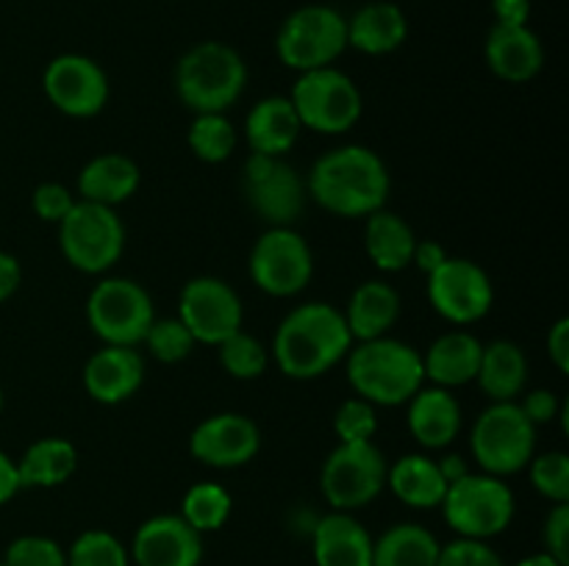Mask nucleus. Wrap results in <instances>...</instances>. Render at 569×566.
<instances>
[{
	"instance_id": "nucleus-1",
	"label": "nucleus",
	"mask_w": 569,
	"mask_h": 566,
	"mask_svg": "<svg viewBox=\"0 0 569 566\" xmlns=\"http://www.w3.org/2000/svg\"><path fill=\"white\" fill-rule=\"evenodd\" d=\"M389 166L365 144H342L315 161L306 175V194L333 216H370L387 209Z\"/></svg>"
},
{
	"instance_id": "nucleus-2",
	"label": "nucleus",
	"mask_w": 569,
	"mask_h": 566,
	"mask_svg": "<svg viewBox=\"0 0 569 566\" xmlns=\"http://www.w3.org/2000/svg\"><path fill=\"white\" fill-rule=\"evenodd\" d=\"M353 344L342 309L315 300L283 316L272 336L270 358L292 381H315L342 364Z\"/></svg>"
},
{
	"instance_id": "nucleus-3",
	"label": "nucleus",
	"mask_w": 569,
	"mask_h": 566,
	"mask_svg": "<svg viewBox=\"0 0 569 566\" xmlns=\"http://www.w3.org/2000/svg\"><path fill=\"white\" fill-rule=\"evenodd\" d=\"M348 381L356 397L378 405H406L422 386V355L395 336L356 342L348 353Z\"/></svg>"
},
{
	"instance_id": "nucleus-4",
	"label": "nucleus",
	"mask_w": 569,
	"mask_h": 566,
	"mask_svg": "<svg viewBox=\"0 0 569 566\" xmlns=\"http://www.w3.org/2000/svg\"><path fill=\"white\" fill-rule=\"evenodd\" d=\"M248 87V64L226 42H200L176 67L178 100L194 114H226Z\"/></svg>"
},
{
	"instance_id": "nucleus-5",
	"label": "nucleus",
	"mask_w": 569,
	"mask_h": 566,
	"mask_svg": "<svg viewBox=\"0 0 569 566\" xmlns=\"http://www.w3.org/2000/svg\"><path fill=\"white\" fill-rule=\"evenodd\" d=\"M442 516L450 530L459 538H487L500 536L511 525L517 511L515 492L509 483L487 472H467L456 483H450L442 499Z\"/></svg>"
},
{
	"instance_id": "nucleus-6",
	"label": "nucleus",
	"mask_w": 569,
	"mask_h": 566,
	"mask_svg": "<svg viewBox=\"0 0 569 566\" xmlns=\"http://www.w3.org/2000/svg\"><path fill=\"white\" fill-rule=\"evenodd\" d=\"M345 50H348V17L333 6H300L278 28L276 53L295 72L333 67Z\"/></svg>"
},
{
	"instance_id": "nucleus-7",
	"label": "nucleus",
	"mask_w": 569,
	"mask_h": 566,
	"mask_svg": "<svg viewBox=\"0 0 569 566\" xmlns=\"http://www.w3.org/2000/svg\"><path fill=\"white\" fill-rule=\"evenodd\" d=\"M289 103L306 131L326 133V137L348 133L361 120L365 109L356 81L337 67L300 72L289 92Z\"/></svg>"
},
{
	"instance_id": "nucleus-8",
	"label": "nucleus",
	"mask_w": 569,
	"mask_h": 566,
	"mask_svg": "<svg viewBox=\"0 0 569 566\" xmlns=\"http://www.w3.org/2000/svg\"><path fill=\"white\" fill-rule=\"evenodd\" d=\"M470 449L487 475H517L537 455V427L517 403H489L472 425Z\"/></svg>"
},
{
	"instance_id": "nucleus-9",
	"label": "nucleus",
	"mask_w": 569,
	"mask_h": 566,
	"mask_svg": "<svg viewBox=\"0 0 569 566\" xmlns=\"http://www.w3.org/2000/svg\"><path fill=\"white\" fill-rule=\"evenodd\" d=\"M59 247L70 266L87 275H103L126 250V225L117 209L78 200L59 222Z\"/></svg>"
},
{
	"instance_id": "nucleus-10",
	"label": "nucleus",
	"mask_w": 569,
	"mask_h": 566,
	"mask_svg": "<svg viewBox=\"0 0 569 566\" xmlns=\"http://www.w3.org/2000/svg\"><path fill=\"white\" fill-rule=\"evenodd\" d=\"M153 297L131 277H103L87 300V322L103 344L137 347L153 325Z\"/></svg>"
},
{
	"instance_id": "nucleus-11",
	"label": "nucleus",
	"mask_w": 569,
	"mask_h": 566,
	"mask_svg": "<svg viewBox=\"0 0 569 566\" xmlns=\"http://www.w3.org/2000/svg\"><path fill=\"white\" fill-rule=\"evenodd\" d=\"M387 472L389 461L376 442H339L322 464V497L333 511L353 514L387 488Z\"/></svg>"
},
{
	"instance_id": "nucleus-12",
	"label": "nucleus",
	"mask_w": 569,
	"mask_h": 566,
	"mask_svg": "<svg viewBox=\"0 0 569 566\" xmlns=\"http://www.w3.org/2000/svg\"><path fill=\"white\" fill-rule=\"evenodd\" d=\"M250 281L270 297H295L315 275V253L295 228H267L250 250Z\"/></svg>"
},
{
	"instance_id": "nucleus-13",
	"label": "nucleus",
	"mask_w": 569,
	"mask_h": 566,
	"mask_svg": "<svg viewBox=\"0 0 569 566\" xmlns=\"http://www.w3.org/2000/svg\"><path fill=\"white\" fill-rule=\"evenodd\" d=\"M250 209L270 228H292L306 209V181L292 164L264 153H250L242 172Z\"/></svg>"
},
{
	"instance_id": "nucleus-14",
	"label": "nucleus",
	"mask_w": 569,
	"mask_h": 566,
	"mask_svg": "<svg viewBox=\"0 0 569 566\" xmlns=\"http://www.w3.org/2000/svg\"><path fill=\"white\" fill-rule=\"evenodd\" d=\"M426 294L431 309L459 327L483 320L495 303V286L487 270L459 255H448L442 266L426 275Z\"/></svg>"
},
{
	"instance_id": "nucleus-15",
	"label": "nucleus",
	"mask_w": 569,
	"mask_h": 566,
	"mask_svg": "<svg viewBox=\"0 0 569 566\" xmlns=\"http://www.w3.org/2000/svg\"><path fill=\"white\" fill-rule=\"evenodd\" d=\"M178 320L187 325L194 342L217 347L228 336L242 331L244 305L231 283L214 275H200L183 283L178 297Z\"/></svg>"
},
{
	"instance_id": "nucleus-16",
	"label": "nucleus",
	"mask_w": 569,
	"mask_h": 566,
	"mask_svg": "<svg viewBox=\"0 0 569 566\" xmlns=\"http://www.w3.org/2000/svg\"><path fill=\"white\" fill-rule=\"evenodd\" d=\"M42 89L56 111L76 120L98 117L109 103V75L98 61L81 53H61L50 59Z\"/></svg>"
},
{
	"instance_id": "nucleus-17",
	"label": "nucleus",
	"mask_w": 569,
	"mask_h": 566,
	"mask_svg": "<svg viewBox=\"0 0 569 566\" xmlns=\"http://www.w3.org/2000/svg\"><path fill=\"white\" fill-rule=\"evenodd\" d=\"M261 449V431L250 416L237 411L206 416L189 433V453L211 469H237L250 464Z\"/></svg>"
},
{
	"instance_id": "nucleus-18",
	"label": "nucleus",
	"mask_w": 569,
	"mask_h": 566,
	"mask_svg": "<svg viewBox=\"0 0 569 566\" xmlns=\"http://www.w3.org/2000/svg\"><path fill=\"white\" fill-rule=\"evenodd\" d=\"M128 555L137 566H200L203 536L181 514H159L137 527Z\"/></svg>"
},
{
	"instance_id": "nucleus-19",
	"label": "nucleus",
	"mask_w": 569,
	"mask_h": 566,
	"mask_svg": "<svg viewBox=\"0 0 569 566\" xmlns=\"http://www.w3.org/2000/svg\"><path fill=\"white\" fill-rule=\"evenodd\" d=\"M144 383V358L137 347L103 344L83 366V388L94 403L120 405Z\"/></svg>"
},
{
	"instance_id": "nucleus-20",
	"label": "nucleus",
	"mask_w": 569,
	"mask_h": 566,
	"mask_svg": "<svg viewBox=\"0 0 569 566\" xmlns=\"http://www.w3.org/2000/svg\"><path fill=\"white\" fill-rule=\"evenodd\" d=\"M372 542L353 514L331 511L311 530V555L317 566H372Z\"/></svg>"
},
{
	"instance_id": "nucleus-21",
	"label": "nucleus",
	"mask_w": 569,
	"mask_h": 566,
	"mask_svg": "<svg viewBox=\"0 0 569 566\" xmlns=\"http://www.w3.org/2000/svg\"><path fill=\"white\" fill-rule=\"evenodd\" d=\"M487 64L500 81L528 83L542 72L545 48L542 39L528 26H498L487 37Z\"/></svg>"
},
{
	"instance_id": "nucleus-22",
	"label": "nucleus",
	"mask_w": 569,
	"mask_h": 566,
	"mask_svg": "<svg viewBox=\"0 0 569 566\" xmlns=\"http://www.w3.org/2000/svg\"><path fill=\"white\" fill-rule=\"evenodd\" d=\"M409 433L426 449H445L459 438L461 403L450 388L422 386L409 400Z\"/></svg>"
},
{
	"instance_id": "nucleus-23",
	"label": "nucleus",
	"mask_w": 569,
	"mask_h": 566,
	"mask_svg": "<svg viewBox=\"0 0 569 566\" xmlns=\"http://www.w3.org/2000/svg\"><path fill=\"white\" fill-rule=\"evenodd\" d=\"M483 344L470 331H448L433 338L431 347L422 355V372L426 383L439 388H459L472 383L481 366Z\"/></svg>"
},
{
	"instance_id": "nucleus-24",
	"label": "nucleus",
	"mask_w": 569,
	"mask_h": 566,
	"mask_svg": "<svg viewBox=\"0 0 569 566\" xmlns=\"http://www.w3.org/2000/svg\"><path fill=\"white\" fill-rule=\"evenodd\" d=\"M300 131H303V125H300L292 103L281 94L259 100L244 117V139L250 144V153L283 159L298 144Z\"/></svg>"
},
{
	"instance_id": "nucleus-25",
	"label": "nucleus",
	"mask_w": 569,
	"mask_h": 566,
	"mask_svg": "<svg viewBox=\"0 0 569 566\" xmlns=\"http://www.w3.org/2000/svg\"><path fill=\"white\" fill-rule=\"evenodd\" d=\"M142 183L137 161L122 153H100L89 159L78 172V194L89 203L117 209L120 203L131 200Z\"/></svg>"
},
{
	"instance_id": "nucleus-26",
	"label": "nucleus",
	"mask_w": 569,
	"mask_h": 566,
	"mask_svg": "<svg viewBox=\"0 0 569 566\" xmlns=\"http://www.w3.org/2000/svg\"><path fill=\"white\" fill-rule=\"evenodd\" d=\"M353 342L389 336L400 316V294L387 281H365L353 289L342 311Z\"/></svg>"
},
{
	"instance_id": "nucleus-27",
	"label": "nucleus",
	"mask_w": 569,
	"mask_h": 566,
	"mask_svg": "<svg viewBox=\"0 0 569 566\" xmlns=\"http://www.w3.org/2000/svg\"><path fill=\"white\" fill-rule=\"evenodd\" d=\"M409 37V20L403 9L387 0L367 3L348 20V48L365 55H387Z\"/></svg>"
},
{
	"instance_id": "nucleus-28",
	"label": "nucleus",
	"mask_w": 569,
	"mask_h": 566,
	"mask_svg": "<svg viewBox=\"0 0 569 566\" xmlns=\"http://www.w3.org/2000/svg\"><path fill=\"white\" fill-rule=\"evenodd\" d=\"M476 383L489 403H517L528 386V358L520 344L509 338L483 344Z\"/></svg>"
},
{
	"instance_id": "nucleus-29",
	"label": "nucleus",
	"mask_w": 569,
	"mask_h": 566,
	"mask_svg": "<svg viewBox=\"0 0 569 566\" xmlns=\"http://www.w3.org/2000/svg\"><path fill=\"white\" fill-rule=\"evenodd\" d=\"M387 486L400 503L417 511L439 508L448 492V481L439 472L437 458L422 453L400 455L395 464H389Z\"/></svg>"
},
{
	"instance_id": "nucleus-30",
	"label": "nucleus",
	"mask_w": 569,
	"mask_h": 566,
	"mask_svg": "<svg viewBox=\"0 0 569 566\" xmlns=\"http://www.w3.org/2000/svg\"><path fill=\"white\" fill-rule=\"evenodd\" d=\"M365 220V250L372 264L381 272H403L406 266H411V255L417 247L415 228L387 209L372 211Z\"/></svg>"
},
{
	"instance_id": "nucleus-31",
	"label": "nucleus",
	"mask_w": 569,
	"mask_h": 566,
	"mask_svg": "<svg viewBox=\"0 0 569 566\" xmlns=\"http://www.w3.org/2000/svg\"><path fill=\"white\" fill-rule=\"evenodd\" d=\"M78 469V447L70 438L44 436L33 442L17 461L22 488H56Z\"/></svg>"
},
{
	"instance_id": "nucleus-32",
	"label": "nucleus",
	"mask_w": 569,
	"mask_h": 566,
	"mask_svg": "<svg viewBox=\"0 0 569 566\" xmlns=\"http://www.w3.org/2000/svg\"><path fill=\"white\" fill-rule=\"evenodd\" d=\"M439 538L428 527L400 522L372 542V566H437Z\"/></svg>"
},
{
	"instance_id": "nucleus-33",
	"label": "nucleus",
	"mask_w": 569,
	"mask_h": 566,
	"mask_svg": "<svg viewBox=\"0 0 569 566\" xmlns=\"http://www.w3.org/2000/svg\"><path fill=\"white\" fill-rule=\"evenodd\" d=\"M233 499L226 486L220 483H194L181 499V516L203 536V533H214L231 519Z\"/></svg>"
},
{
	"instance_id": "nucleus-34",
	"label": "nucleus",
	"mask_w": 569,
	"mask_h": 566,
	"mask_svg": "<svg viewBox=\"0 0 569 566\" xmlns=\"http://www.w3.org/2000/svg\"><path fill=\"white\" fill-rule=\"evenodd\" d=\"M187 142L192 155L206 164H222L237 150V128L226 114H194L187 131Z\"/></svg>"
},
{
	"instance_id": "nucleus-35",
	"label": "nucleus",
	"mask_w": 569,
	"mask_h": 566,
	"mask_svg": "<svg viewBox=\"0 0 569 566\" xmlns=\"http://www.w3.org/2000/svg\"><path fill=\"white\" fill-rule=\"evenodd\" d=\"M217 353H220L222 370L237 381H256L270 366V350L244 331H237L226 342L217 344Z\"/></svg>"
},
{
	"instance_id": "nucleus-36",
	"label": "nucleus",
	"mask_w": 569,
	"mask_h": 566,
	"mask_svg": "<svg viewBox=\"0 0 569 566\" xmlns=\"http://www.w3.org/2000/svg\"><path fill=\"white\" fill-rule=\"evenodd\" d=\"M67 566H131L126 544L109 530H83L67 549Z\"/></svg>"
},
{
	"instance_id": "nucleus-37",
	"label": "nucleus",
	"mask_w": 569,
	"mask_h": 566,
	"mask_svg": "<svg viewBox=\"0 0 569 566\" xmlns=\"http://www.w3.org/2000/svg\"><path fill=\"white\" fill-rule=\"evenodd\" d=\"M142 344L148 347V353L153 355L156 361H161V364H178V361L192 355L198 342H194L192 333L187 331V325H183L178 316H170V320H159V316H156L153 325L144 333Z\"/></svg>"
},
{
	"instance_id": "nucleus-38",
	"label": "nucleus",
	"mask_w": 569,
	"mask_h": 566,
	"mask_svg": "<svg viewBox=\"0 0 569 566\" xmlns=\"http://www.w3.org/2000/svg\"><path fill=\"white\" fill-rule=\"evenodd\" d=\"M531 486L550 503H569V455L561 449L533 455L528 464Z\"/></svg>"
},
{
	"instance_id": "nucleus-39",
	"label": "nucleus",
	"mask_w": 569,
	"mask_h": 566,
	"mask_svg": "<svg viewBox=\"0 0 569 566\" xmlns=\"http://www.w3.org/2000/svg\"><path fill=\"white\" fill-rule=\"evenodd\" d=\"M378 431V414L376 405L367 403L361 397L345 400L333 414V433L342 444L353 442H372Z\"/></svg>"
},
{
	"instance_id": "nucleus-40",
	"label": "nucleus",
	"mask_w": 569,
	"mask_h": 566,
	"mask_svg": "<svg viewBox=\"0 0 569 566\" xmlns=\"http://www.w3.org/2000/svg\"><path fill=\"white\" fill-rule=\"evenodd\" d=\"M6 566H67V553L48 536H20L6 549Z\"/></svg>"
},
{
	"instance_id": "nucleus-41",
	"label": "nucleus",
	"mask_w": 569,
	"mask_h": 566,
	"mask_svg": "<svg viewBox=\"0 0 569 566\" xmlns=\"http://www.w3.org/2000/svg\"><path fill=\"white\" fill-rule=\"evenodd\" d=\"M437 566H506L503 558L478 538H456L439 549Z\"/></svg>"
},
{
	"instance_id": "nucleus-42",
	"label": "nucleus",
	"mask_w": 569,
	"mask_h": 566,
	"mask_svg": "<svg viewBox=\"0 0 569 566\" xmlns=\"http://www.w3.org/2000/svg\"><path fill=\"white\" fill-rule=\"evenodd\" d=\"M76 203H78L76 194H72L64 183H53V181L39 183L31 194L33 214H37L42 222H53V225H59V222L70 214Z\"/></svg>"
},
{
	"instance_id": "nucleus-43",
	"label": "nucleus",
	"mask_w": 569,
	"mask_h": 566,
	"mask_svg": "<svg viewBox=\"0 0 569 566\" xmlns=\"http://www.w3.org/2000/svg\"><path fill=\"white\" fill-rule=\"evenodd\" d=\"M545 553L553 555L561 566L569 564V503H556L542 527Z\"/></svg>"
},
{
	"instance_id": "nucleus-44",
	"label": "nucleus",
	"mask_w": 569,
	"mask_h": 566,
	"mask_svg": "<svg viewBox=\"0 0 569 566\" xmlns=\"http://www.w3.org/2000/svg\"><path fill=\"white\" fill-rule=\"evenodd\" d=\"M520 397L522 400H517V405H520L522 414L528 416V422H531L533 427L559 420L561 408H565V403H561V400L556 397V392H550V388H531V392H522Z\"/></svg>"
},
{
	"instance_id": "nucleus-45",
	"label": "nucleus",
	"mask_w": 569,
	"mask_h": 566,
	"mask_svg": "<svg viewBox=\"0 0 569 566\" xmlns=\"http://www.w3.org/2000/svg\"><path fill=\"white\" fill-rule=\"evenodd\" d=\"M548 355H550V361H553L556 370H559L561 375H567L569 372V320L567 316L556 320L553 327H550Z\"/></svg>"
},
{
	"instance_id": "nucleus-46",
	"label": "nucleus",
	"mask_w": 569,
	"mask_h": 566,
	"mask_svg": "<svg viewBox=\"0 0 569 566\" xmlns=\"http://www.w3.org/2000/svg\"><path fill=\"white\" fill-rule=\"evenodd\" d=\"M448 250L442 247L439 242H433V239H417V247H415V255H411V264L417 266V270L422 272V275H431L437 266L445 264V259H448Z\"/></svg>"
},
{
	"instance_id": "nucleus-47",
	"label": "nucleus",
	"mask_w": 569,
	"mask_h": 566,
	"mask_svg": "<svg viewBox=\"0 0 569 566\" xmlns=\"http://www.w3.org/2000/svg\"><path fill=\"white\" fill-rule=\"evenodd\" d=\"M492 14L498 26H528L531 0H492Z\"/></svg>"
},
{
	"instance_id": "nucleus-48",
	"label": "nucleus",
	"mask_w": 569,
	"mask_h": 566,
	"mask_svg": "<svg viewBox=\"0 0 569 566\" xmlns=\"http://www.w3.org/2000/svg\"><path fill=\"white\" fill-rule=\"evenodd\" d=\"M22 283V266L11 253L0 250V305L17 294Z\"/></svg>"
},
{
	"instance_id": "nucleus-49",
	"label": "nucleus",
	"mask_w": 569,
	"mask_h": 566,
	"mask_svg": "<svg viewBox=\"0 0 569 566\" xmlns=\"http://www.w3.org/2000/svg\"><path fill=\"white\" fill-rule=\"evenodd\" d=\"M20 488L22 486H20V475H17V461L0 449V505L14 499Z\"/></svg>"
},
{
	"instance_id": "nucleus-50",
	"label": "nucleus",
	"mask_w": 569,
	"mask_h": 566,
	"mask_svg": "<svg viewBox=\"0 0 569 566\" xmlns=\"http://www.w3.org/2000/svg\"><path fill=\"white\" fill-rule=\"evenodd\" d=\"M437 464H439V472H442V477L448 481V486H450V483L459 481V477H465L467 472H470V469H467V461L461 458V455H445V458H439Z\"/></svg>"
},
{
	"instance_id": "nucleus-51",
	"label": "nucleus",
	"mask_w": 569,
	"mask_h": 566,
	"mask_svg": "<svg viewBox=\"0 0 569 566\" xmlns=\"http://www.w3.org/2000/svg\"><path fill=\"white\" fill-rule=\"evenodd\" d=\"M515 566H561V564H559V560L553 558V555H548V553H537V555H528V558L517 560Z\"/></svg>"
},
{
	"instance_id": "nucleus-52",
	"label": "nucleus",
	"mask_w": 569,
	"mask_h": 566,
	"mask_svg": "<svg viewBox=\"0 0 569 566\" xmlns=\"http://www.w3.org/2000/svg\"><path fill=\"white\" fill-rule=\"evenodd\" d=\"M0 411H3V388H0Z\"/></svg>"
},
{
	"instance_id": "nucleus-53",
	"label": "nucleus",
	"mask_w": 569,
	"mask_h": 566,
	"mask_svg": "<svg viewBox=\"0 0 569 566\" xmlns=\"http://www.w3.org/2000/svg\"><path fill=\"white\" fill-rule=\"evenodd\" d=\"M0 566H6V564H3V560H0Z\"/></svg>"
}]
</instances>
